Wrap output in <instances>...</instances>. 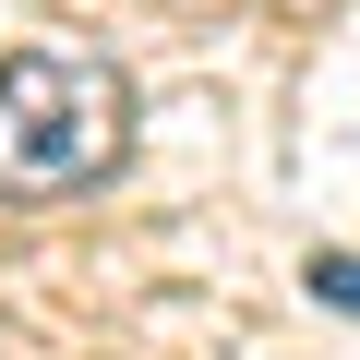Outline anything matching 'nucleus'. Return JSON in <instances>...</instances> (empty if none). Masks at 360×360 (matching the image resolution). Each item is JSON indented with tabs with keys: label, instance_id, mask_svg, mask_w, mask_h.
<instances>
[{
	"label": "nucleus",
	"instance_id": "nucleus-1",
	"mask_svg": "<svg viewBox=\"0 0 360 360\" xmlns=\"http://www.w3.org/2000/svg\"><path fill=\"white\" fill-rule=\"evenodd\" d=\"M132 156V84L84 49L0 60V193H84Z\"/></svg>",
	"mask_w": 360,
	"mask_h": 360
},
{
	"label": "nucleus",
	"instance_id": "nucleus-2",
	"mask_svg": "<svg viewBox=\"0 0 360 360\" xmlns=\"http://www.w3.org/2000/svg\"><path fill=\"white\" fill-rule=\"evenodd\" d=\"M312 288H324L336 312H360V252H312Z\"/></svg>",
	"mask_w": 360,
	"mask_h": 360
}]
</instances>
